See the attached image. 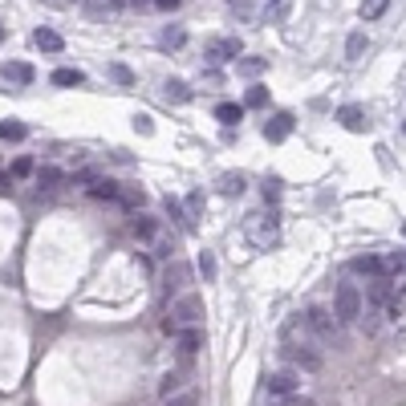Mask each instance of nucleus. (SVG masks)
<instances>
[{
    "instance_id": "nucleus-1",
    "label": "nucleus",
    "mask_w": 406,
    "mask_h": 406,
    "mask_svg": "<svg viewBox=\"0 0 406 406\" xmlns=\"http://www.w3.org/2000/svg\"><path fill=\"white\" fill-rule=\"evenodd\" d=\"M281 354L285 361L292 366H301V370H321V354H317V341H313L309 325H305V317L297 313V317H288L285 329H281Z\"/></svg>"
},
{
    "instance_id": "nucleus-2",
    "label": "nucleus",
    "mask_w": 406,
    "mask_h": 406,
    "mask_svg": "<svg viewBox=\"0 0 406 406\" xmlns=\"http://www.w3.org/2000/svg\"><path fill=\"white\" fill-rule=\"evenodd\" d=\"M199 321H203V297L199 292H183V297H171L167 305V321H163V329L167 334H187V329H199Z\"/></svg>"
},
{
    "instance_id": "nucleus-3",
    "label": "nucleus",
    "mask_w": 406,
    "mask_h": 406,
    "mask_svg": "<svg viewBox=\"0 0 406 406\" xmlns=\"http://www.w3.org/2000/svg\"><path fill=\"white\" fill-rule=\"evenodd\" d=\"M244 236H248L252 248L268 252V248L281 240V215L276 212H252L248 219H244Z\"/></svg>"
},
{
    "instance_id": "nucleus-4",
    "label": "nucleus",
    "mask_w": 406,
    "mask_h": 406,
    "mask_svg": "<svg viewBox=\"0 0 406 406\" xmlns=\"http://www.w3.org/2000/svg\"><path fill=\"white\" fill-rule=\"evenodd\" d=\"M361 309H366L361 288L354 285V281H341V285L334 288V317H337V325H354V321H361Z\"/></svg>"
},
{
    "instance_id": "nucleus-5",
    "label": "nucleus",
    "mask_w": 406,
    "mask_h": 406,
    "mask_svg": "<svg viewBox=\"0 0 406 406\" xmlns=\"http://www.w3.org/2000/svg\"><path fill=\"white\" fill-rule=\"evenodd\" d=\"M297 394H301V374L297 370L268 374V398H297Z\"/></svg>"
},
{
    "instance_id": "nucleus-6",
    "label": "nucleus",
    "mask_w": 406,
    "mask_h": 406,
    "mask_svg": "<svg viewBox=\"0 0 406 406\" xmlns=\"http://www.w3.org/2000/svg\"><path fill=\"white\" fill-rule=\"evenodd\" d=\"M305 325H309L313 341H334L337 337V317L329 309H309L305 313Z\"/></svg>"
},
{
    "instance_id": "nucleus-7",
    "label": "nucleus",
    "mask_w": 406,
    "mask_h": 406,
    "mask_svg": "<svg viewBox=\"0 0 406 406\" xmlns=\"http://www.w3.org/2000/svg\"><path fill=\"white\" fill-rule=\"evenodd\" d=\"M187 285H192V264L171 260L167 272H163V288H167L171 297H183V292H187Z\"/></svg>"
},
{
    "instance_id": "nucleus-8",
    "label": "nucleus",
    "mask_w": 406,
    "mask_h": 406,
    "mask_svg": "<svg viewBox=\"0 0 406 406\" xmlns=\"http://www.w3.org/2000/svg\"><path fill=\"white\" fill-rule=\"evenodd\" d=\"M288 134H292V114H272L264 122V139L268 143H285Z\"/></svg>"
},
{
    "instance_id": "nucleus-9",
    "label": "nucleus",
    "mask_w": 406,
    "mask_h": 406,
    "mask_svg": "<svg viewBox=\"0 0 406 406\" xmlns=\"http://www.w3.org/2000/svg\"><path fill=\"white\" fill-rule=\"evenodd\" d=\"M350 268H354L358 276H374V281H378V276H386L382 256H370V252H366V256H354V260H350Z\"/></svg>"
},
{
    "instance_id": "nucleus-10",
    "label": "nucleus",
    "mask_w": 406,
    "mask_h": 406,
    "mask_svg": "<svg viewBox=\"0 0 406 406\" xmlns=\"http://www.w3.org/2000/svg\"><path fill=\"white\" fill-rule=\"evenodd\" d=\"M33 65H24V61H8L4 65V81H13V86H33Z\"/></svg>"
},
{
    "instance_id": "nucleus-11",
    "label": "nucleus",
    "mask_w": 406,
    "mask_h": 406,
    "mask_svg": "<svg viewBox=\"0 0 406 406\" xmlns=\"http://www.w3.org/2000/svg\"><path fill=\"white\" fill-rule=\"evenodd\" d=\"M33 179H37V187H41V192H57V187L65 183V175H61L57 167H37Z\"/></svg>"
},
{
    "instance_id": "nucleus-12",
    "label": "nucleus",
    "mask_w": 406,
    "mask_h": 406,
    "mask_svg": "<svg viewBox=\"0 0 406 406\" xmlns=\"http://www.w3.org/2000/svg\"><path fill=\"white\" fill-rule=\"evenodd\" d=\"M203 350V334L199 329H187V334H179V358H195Z\"/></svg>"
},
{
    "instance_id": "nucleus-13",
    "label": "nucleus",
    "mask_w": 406,
    "mask_h": 406,
    "mask_svg": "<svg viewBox=\"0 0 406 406\" xmlns=\"http://www.w3.org/2000/svg\"><path fill=\"white\" fill-rule=\"evenodd\" d=\"M33 45L45 49V53H61V45H65V41H61L53 29H37V33H33Z\"/></svg>"
},
{
    "instance_id": "nucleus-14",
    "label": "nucleus",
    "mask_w": 406,
    "mask_h": 406,
    "mask_svg": "<svg viewBox=\"0 0 406 406\" xmlns=\"http://www.w3.org/2000/svg\"><path fill=\"white\" fill-rule=\"evenodd\" d=\"M337 118L345 122L350 130H366V110H361V106H341V110H337Z\"/></svg>"
},
{
    "instance_id": "nucleus-15",
    "label": "nucleus",
    "mask_w": 406,
    "mask_h": 406,
    "mask_svg": "<svg viewBox=\"0 0 406 406\" xmlns=\"http://www.w3.org/2000/svg\"><path fill=\"white\" fill-rule=\"evenodd\" d=\"M130 232H134V240H143V244H150V240H155V232H159V224H155V219H146V215H134Z\"/></svg>"
},
{
    "instance_id": "nucleus-16",
    "label": "nucleus",
    "mask_w": 406,
    "mask_h": 406,
    "mask_svg": "<svg viewBox=\"0 0 406 406\" xmlns=\"http://www.w3.org/2000/svg\"><path fill=\"white\" fill-rule=\"evenodd\" d=\"M212 57L215 61H232V57H240V41L236 37H228V41H212Z\"/></svg>"
},
{
    "instance_id": "nucleus-17",
    "label": "nucleus",
    "mask_w": 406,
    "mask_h": 406,
    "mask_svg": "<svg viewBox=\"0 0 406 406\" xmlns=\"http://www.w3.org/2000/svg\"><path fill=\"white\" fill-rule=\"evenodd\" d=\"M215 118L224 122V126H236V122L244 118V106H236V102H219V106H215Z\"/></svg>"
},
{
    "instance_id": "nucleus-18",
    "label": "nucleus",
    "mask_w": 406,
    "mask_h": 406,
    "mask_svg": "<svg viewBox=\"0 0 406 406\" xmlns=\"http://www.w3.org/2000/svg\"><path fill=\"white\" fill-rule=\"evenodd\" d=\"M159 406H199V390H192V386H187V390H175V394H167Z\"/></svg>"
},
{
    "instance_id": "nucleus-19",
    "label": "nucleus",
    "mask_w": 406,
    "mask_h": 406,
    "mask_svg": "<svg viewBox=\"0 0 406 406\" xmlns=\"http://www.w3.org/2000/svg\"><path fill=\"white\" fill-rule=\"evenodd\" d=\"M24 134H29L24 122H0V139H4V143H21Z\"/></svg>"
},
{
    "instance_id": "nucleus-20",
    "label": "nucleus",
    "mask_w": 406,
    "mask_h": 406,
    "mask_svg": "<svg viewBox=\"0 0 406 406\" xmlns=\"http://www.w3.org/2000/svg\"><path fill=\"white\" fill-rule=\"evenodd\" d=\"M167 215L179 224V228H183V232H192V228H195V219L183 212V208H179V199H167Z\"/></svg>"
},
{
    "instance_id": "nucleus-21",
    "label": "nucleus",
    "mask_w": 406,
    "mask_h": 406,
    "mask_svg": "<svg viewBox=\"0 0 406 406\" xmlns=\"http://www.w3.org/2000/svg\"><path fill=\"white\" fill-rule=\"evenodd\" d=\"M370 305H390V281L378 276L374 285H370Z\"/></svg>"
},
{
    "instance_id": "nucleus-22",
    "label": "nucleus",
    "mask_w": 406,
    "mask_h": 406,
    "mask_svg": "<svg viewBox=\"0 0 406 406\" xmlns=\"http://www.w3.org/2000/svg\"><path fill=\"white\" fill-rule=\"evenodd\" d=\"M118 203H126V208H143L146 192L143 187H118Z\"/></svg>"
},
{
    "instance_id": "nucleus-23",
    "label": "nucleus",
    "mask_w": 406,
    "mask_h": 406,
    "mask_svg": "<svg viewBox=\"0 0 406 406\" xmlns=\"http://www.w3.org/2000/svg\"><path fill=\"white\" fill-rule=\"evenodd\" d=\"M244 175H219V192L224 195H244Z\"/></svg>"
},
{
    "instance_id": "nucleus-24",
    "label": "nucleus",
    "mask_w": 406,
    "mask_h": 406,
    "mask_svg": "<svg viewBox=\"0 0 406 406\" xmlns=\"http://www.w3.org/2000/svg\"><path fill=\"white\" fill-rule=\"evenodd\" d=\"M386 8H390V0H361V17L366 21H378Z\"/></svg>"
},
{
    "instance_id": "nucleus-25",
    "label": "nucleus",
    "mask_w": 406,
    "mask_h": 406,
    "mask_svg": "<svg viewBox=\"0 0 406 406\" xmlns=\"http://www.w3.org/2000/svg\"><path fill=\"white\" fill-rule=\"evenodd\" d=\"M361 53H366V33H350V41H345V57L358 61Z\"/></svg>"
},
{
    "instance_id": "nucleus-26",
    "label": "nucleus",
    "mask_w": 406,
    "mask_h": 406,
    "mask_svg": "<svg viewBox=\"0 0 406 406\" xmlns=\"http://www.w3.org/2000/svg\"><path fill=\"white\" fill-rule=\"evenodd\" d=\"M94 199H118V183H110V179H97L94 187H90Z\"/></svg>"
},
{
    "instance_id": "nucleus-27",
    "label": "nucleus",
    "mask_w": 406,
    "mask_h": 406,
    "mask_svg": "<svg viewBox=\"0 0 406 406\" xmlns=\"http://www.w3.org/2000/svg\"><path fill=\"white\" fill-rule=\"evenodd\" d=\"M81 81V70H57L53 73V86H77Z\"/></svg>"
},
{
    "instance_id": "nucleus-28",
    "label": "nucleus",
    "mask_w": 406,
    "mask_h": 406,
    "mask_svg": "<svg viewBox=\"0 0 406 406\" xmlns=\"http://www.w3.org/2000/svg\"><path fill=\"white\" fill-rule=\"evenodd\" d=\"M264 102H268V90H264V86H252L248 97H244V106H252V110H260Z\"/></svg>"
},
{
    "instance_id": "nucleus-29",
    "label": "nucleus",
    "mask_w": 406,
    "mask_h": 406,
    "mask_svg": "<svg viewBox=\"0 0 406 406\" xmlns=\"http://www.w3.org/2000/svg\"><path fill=\"white\" fill-rule=\"evenodd\" d=\"M260 70H264V57H244V61H240V73H244V77H256Z\"/></svg>"
},
{
    "instance_id": "nucleus-30",
    "label": "nucleus",
    "mask_w": 406,
    "mask_h": 406,
    "mask_svg": "<svg viewBox=\"0 0 406 406\" xmlns=\"http://www.w3.org/2000/svg\"><path fill=\"white\" fill-rule=\"evenodd\" d=\"M167 97H171V102H187V97H192V90H187L183 81H167Z\"/></svg>"
},
{
    "instance_id": "nucleus-31",
    "label": "nucleus",
    "mask_w": 406,
    "mask_h": 406,
    "mask_svg": "<svg viewBox=\"0 0 406 406\" xmlns=\"http://www.w3.org/2000/svg\"><path fill=\"white\" fill-rule=\"evenodd\" d=\"M199 272H203V281H215V256H212V252H203V256H199Z\"/></svg>"
},
{
    "instance_id": "nucleus-32",
    "label": "nucleus",
    "mask_w": 406,
    "mask_h": 406,
    "mask_svg": "<svg viewBox=\"0 0 406 406\" xmlns=\"http://www.w3.org/2000/svg\"><path fill=\"white\" fill-rule=\"evenodd\" d=\"M175 390H183V378H179V374H167V378H163V398L175 394Z\"/></svg>"
},
{
    "instance_id": "nucleus-33",
    "label": "nucleus",
    "mask_w": 406,
    "mask_h": 406,
    "mask_svg": "<svg viewBox=\"0 0 406 406\" xmlns=\"http://www.w3.org/2000/svg\"><path fill=\"white\" fill-rule=\"evenodd\" d=\"M276 195H281V179H276V175H272V179H268V183H264V199H276Z\"/></svg>"
},
{
    "instance_id": "nucleus-34",
    "label": "nucleus",
    "mask_w": 406,
    "mask_h": 406,
    "mask_svg": "<svg viewBox=\"0 0 406 406\" xmlns=\"http://www.w3.org/2000/svg\"><path fill=\"white\" fill-rule=\"evenodd\" d=\"M13 175H33V159H17L13 163Z\"/></svg>"
},
{
    "instance_id": "nucleus-35",
    "label": "nucleus",
    "mask_w": 406,
    "mask_h": 406,
    "mask_svg": "<svg viewBox=\"0 0 406 406\" xmlns=\"http://www.w3.org/2000/svg\"><path fill=\"white\" fill-rule=\"evenodd\" d=\"M163 45H183V33H179V29H167V33H163Z\"/></svg>"
},
{
    "instance_id": "nucleus-36",
    "label": "nucleus",
    "mask_w": 406,
    "mask_h": 406,
    "mask_svg": "<svg viewBox=\"0 0 406 406\" xmlns=\"http://www.w3.org/2000/svg\"><path fill=\"white\" fill-rule=\"evenodd\" d=\"M114 77H118L122 86H130V81H134V77H130V70H126V65H114Z\"/></svg>"
},
{
    "instance_id": "nucleus-37",
    "label": "nucleus",
    "mask_w": 406,
    "mask_h": 406,
    "mask_svg": "<svg viewBox=\"0 0 406 406\" xmlns=\"http://www.w3.org/2000/svg\"><path fill=\"white\" fill-rule=\"evenodd\" d=\"M159 8H179V0H155Z\"/></svg>"
},
{
    "instance_id": "nucleus-38",
    "label": "nucleus",
    "mask_w": 406,
    "mask_h": 406,
    "mask_svg": "<svg viewBox=\"0 0 406 406\" xmlns=\"http://www.w3.org/2000/svg\"><path fill=\"white\" fill-rule=\"evenodd\" d=\"M8 179H13V175H4V171H0V192H4V183H8Z\"/></svg>"
},
{
    "instance_id": "nucleus-39",
    "label": "nucleus",
    "mask_w": 406,
    "mask_h": 406,
    "mask_svg": "<svg viewBox=\"0 0 406 406\" xmlns=\"http://www.w3.org/2000/svg\"><path fill=\"white\" fill-rule=\"evenodd\" d=\"M106 4H126V0H106Z\"/></svg>"
},
{
    "instance_id": "nucleus-40",
    "label": "nucleus",
    "mask_w": 406,
    "mask_h": 406,
    "mask_svg": "<svg viewBox=\"0 0 406 406\" xmlns=\"http://www.w3.org/2000/svg\"><path fill=\"white\" fill-rule=\"evenodd\" d=\"M0 41H4V24H0Z\"/></svg>"
},
{
    "instance_id": "nucleus-41",
    "label": "nucleus",
    "mask_w": 406,
    "mask_h": 406,
    "mask_svg": "<svg viewBox=\"0 0 406 406\" xmlns=\"http://www.w3.org/2000/svg\"><path fill=\"white\" fill-rule=\"evenodd\" d=\"M268 4H281V0H268Z\"/></svg>"
}]
</instances>
